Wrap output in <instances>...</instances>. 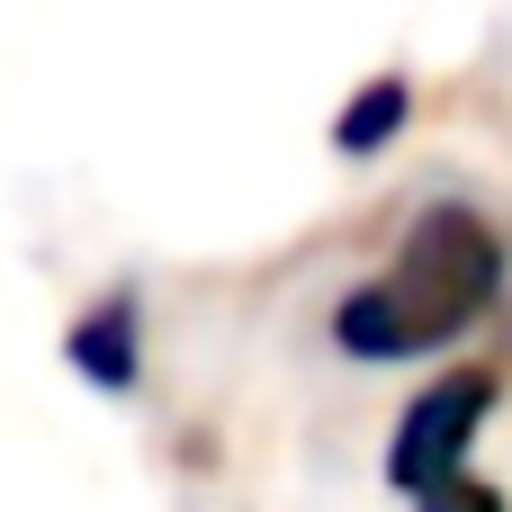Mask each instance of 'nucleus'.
<instances>
[{
	"instance_id": "4",
	"label": "nucleus",
	"mask_w": 512,
	"mask_h": 512,
	"mask_svg": "<svg viewBox=\"0 0 512 512\" xmlns=\"http://www.w3.org/2000/svg\"><path fill=\"white\" fill-rule=\"evenodd\" d=\"M405 117H414V90L387 72V81H369V90L333 117V144H342V153H378V144H396V126H405Z\"/></svg>"
},
{
	"instance_id": "1",
	"label": "nucleus",
	"mask_w": 512,
	"mask_h": 512,
	"mask_svg": "<svg viewBox=\"0 0 512 512\" xmlns=\"http://www.w3.org/2000/svg\"><path fill=\"white\" fill-rule=\"evenodd\" d=\"M504 234L477 216V207H459V198H432L414 225H405V243H396V261L378 270V279H360L342 306H333V342L351 351V360H432V351H450L495 297H504Z\"/></svg>"
},
{
	"instance_id": "2",
	"label": "nucleus",
	"mask_w": 512,
	"mask_h": 512,
	"mask_svg": "<svg viewBox=\"0 0 512 512\" xmlns=\"http://www.w3.org/2000/svg\"><path fill=\"white\" fill-rule=\"evenodd\" d=\"M495 414V378L486 369H459V378H441V387H423L414 405H405V423H396V441H387V486L396 495H432V486H450L459 468H468V450H477V423Z\"/></svg>"
},
{
	"instance_id": "3",
	"label": "nucleus",
	"mask_w": 512,
	"mask_h": 512,
	"mask_svg": "<svg viewBox=\"0 0 512 512\" xmlns=\"http://www.w3.org/2000/svg\"><path fill=\"white\" fill-rule=\"evenodd\" d=\"M72 369L90 387H108V396L135 387V297H108V306H90L72 324Z\"/></svg>"
},
{
	"instance_id": "5",
	"label": "nucleus",
	"mask_w": 512,
	"mask_h": 512,
	"mask_svg": "<svg viewBox=\"0 0 512 512\" xmlns=\"http://www.w3.org/2000/svg\"><path fill=\"white\" fill-rule=\"evenodd\" d=\"M423 512H504V495H495V486H477V477L459 468L450 486H432V495H423Z\"/></svg>"
}]
</instances>
